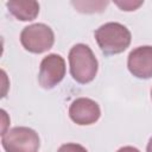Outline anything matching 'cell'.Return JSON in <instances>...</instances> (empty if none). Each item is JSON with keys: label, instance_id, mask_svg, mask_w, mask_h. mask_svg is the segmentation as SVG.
Instances as JSON below:
<instances>
[{"label": "cell", "instance_id": "obj_3", "mask_svg": "<svg viewBox=\"0 0 152 152\" xmlns=\"http://www.w3.org/2000/svg\"><path fill=\"white\" fill-rule=\"evenodd\" d=\"M1 144L6 152H37L40 140L34 129L18 126L1 134Z\"/></svg>", "mask_w": 152, "mask_h": 152}, {"label": "cell", "instance_id": "obj_12", "mask_svg": "<svg viewBox=\"0 0 152 152\" xmlns=\"http://www.w3.org/2000/svg\"><path fill=\"white\" fill-rule=\"evenodd\" d=\"M146 152H152V137L148 140V144H147V147H146Z\"/></svg>", "mask_w": 152, "mask_h": 152}, {"label": "cell", "instance_id": "obj_13", "mask_svg": "<svg viewBox=\"0 0 152 152\" xmlns=\"http://www.w3.org/2000/svg\"><path fill=\"white\" fill-rule=\"evenodd\" d=\"M151 99H152V89H151Z\"/></svg>", "mask_w": 152, "mask_h": 152}, {"label": "cell", "instance_id": "obj_11", "mask_svg": "<svg viewBox=\"0 0 152 152\" xmlns=\"http://www.w3.org/2000/svg\"><path fill=\"white\" fill-rule=\"evenodd\" d=\"M116 152H140V151L133 146H124V147H120Z\"/></svg>", "mask_w": 152, "mask_h": 152}, {"label": "cell", "instance_id": "obj_6", "mask_svg": "<svg viewBox=\"0 0 152 152\" xmlns=\"http://www.w3.org/2000/svg\"><path fill=\"white\" fill-rule=\"evenodd\" d=\"M70 119L80 125L87 126L95 124L101 116V109L97 102L88 97H78L74 100L69 107Z\"/></svg>", "mask_w": 152, "mask_h": 152}, {"label": "cell", "instance_id": "obj_7", "mask_svg": "<svg viewBox=\"0 0 152 152\" xmlns=\"http://www.w3.org/2000/svg\"><path fill=\"white\" fill-rule=\"evenodd\" d=\"M129 72L141 80L152 77V46L142 45L133 49L127 58Z\"/></svg>", "mask_w": 152, "mask_h": 152}, {"label": "cell", "instance_id": "obj_8", "mask_svg": "<svg viewBox=\"0 0 152 152\" xmlns=\"http://www.w3.org/2000/svg\"><path fill=\"white\" fill-rule=\"evenodd\" d=\"M10 13L18 20L31 21L39 13V4L34 0H10L6 2Z\"/></svg>", "mask_w": 152, "mask_h": 152}, {"label": "cell", "instance_id": "obj_2", "mask_svg": "<svg viewBox=\"0 0 152 152\" xmlns=\"http://www.w3.org/2000/svg\"><path fill=\"white\" fill-rule=\"evenodd\" d=\"M69 66L72 78L81 84H86L95 78L99 63L93 50L88 45L80 43L69 51Z\"/></svg>", "mask_w": 152, "mask_h": 152}, {"label": "cell", "instance_id": "obj_4", "mask_svg": "<svg viewBox=\"0 0 152 152\" xmlns=\"http://www.w3.org/2000/svg\"><path fill=\"white\" fill-rule=\"evenodd\" d=\"M23 48L32 53H43L50 50L55 43V34L50 26L43 23L28 25L20 33Z\"/></svg>", "mask_w": 152, "mask_h": 152}, {"label": "cell", "instance_id": "obj_9", "mask_svg": "<svg viewBox=\"0 0 152 152\" xmlns=\"http://www.w3.org/2000/svg\"><path fill=\"white\" fill-rule=\"evenodd\" d=\"M57 152H88L86 147H83L80 144H75V142H68L62 145Z\"/></svg>", "mask_w": 152, "mask_h": 152}, {"label": "cell", "instance_id": "obj_5", "mask_svg": "<svg viewBox=\"0 0 152 152\" xmlns=\"http://www.w3.org/2000/svg\"><path fill=\"white\" fill-rule=\"evenodd\" d=\"M65 76V61L58 53L45 56L39 66L38 82L44 89L55 88Z\"/></svg>", "mask_w": 152, "mask_h": 152}, {"label": "cell", "instance_id": "obj_1", "mask_svg": "<svg viewBox=\"0 0 152 152\" xmlns=\"http://www.w3.org/2000/svg\"><path fill=\"white\" fill-rule=\"evenodd\" d=\"M95 39L99 48L106 56L118 55L124 52L131 44L132 34L129 30L116 21H110L96 28Z\"/></svg>", "mask_w": 152, "mask_h": 152}, {"label": "cell", "instance_id": "obj_10", "mask_svg": "<svg viewBox=\"0 0 152 152\" xmlns=\"http://www.w3.org/2000/svg\"><path fill=\"white\" fill-rule=\"evenodd\" d=\"M144 1H124V2H120V1H116L115 4L122 10V11H134L135 8H138L140 5H142Z\"/></svg>", "mask_w": 152, "mask_h": 152}]
</instances>
